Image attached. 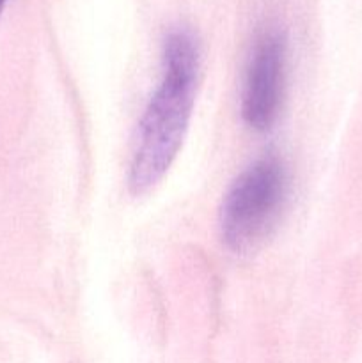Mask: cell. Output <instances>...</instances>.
<instances>
[{"instance_id": "obj_1", "label": "cell", "mask_w": 362, "mask_h": 363, "mask_svg": "<svg viewBox=\"0 0 362 363\" xmlns=\"http://www.w3.org/2000/svg\"><path fill=\"white\" fill-rule=\"evenodd\" d=\"M199 46L192 32L172 30L163 46V77L138 124V138L128 172L133 195H144L162 181L187 135L195 101Z\"/></svg>"}, {"instance_id": "obj_4", "label": "cell", "mask_w": 362, "mask_h": 363, "mask_svg": "<svg viewBox=\"0 0 362 363\" xmlns=\"http://www.w3.org/2000/svg\"><path fill=\"white\" fill-rule=\"evenodd\" d=\"M6 2H7V0H0V13H2V9H4V6H6Z\"/></svg>"}, {"instance_id": "obj_3", "label": "cell", "mask_w": 362, "mask_h": 363, "mask_svg": "<svg viewBox=\"0 0 362 363\" xmlns=\"http://www.w3.org/2000/svg\"><path fill=\"white\" fill-rule=\"evenodd\" d=\"M286 82V39L279 30H265L254 43L241 91V116L251 128L266 131L283 106Z\"/></svg>"}, {"instance_id": "obj_2", "label": "cell", "mask_w": 362, "mask_h": 363, "mask_svg": "<svg viewBox=\"0 0 362 363\" xmlns=\"http://www.w3.org/2000/svg\"><path fill=\"white\" fill-rule=\"evenodd\" d=\"M287 199V170L270 155L234 179L220 206V234L233 254L259 250L275 230Z\"/></svg>"}]
</instances>
